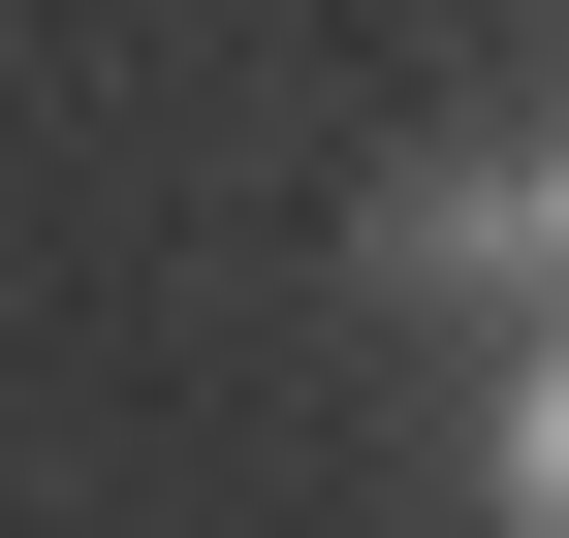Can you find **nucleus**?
I'll list each match as a JSON object with an SVG mask.
<instances>
[{
    "instance_id": "obj_2",
    "label": "nucleus",
    "mask_w": 569,
    "mask_h": 538,
    "mask_svg": "<svg viewBox=\"0 0 569 538\" xmlns=\"http://www.w3.org/2000/svg\"><path fill=\"white\" fill-rule=\"evenodd\" d=\"M475 476H507V538H569V317H538V380H507V444H475Z\"/></svg>"
},
{
    "instance_id": "obj_1",
    "label": "nucleus",
    "mask_w": 569,
    "mask_h": 538,
    "mask_svg": "<svg viewBox=\"0 0 569 538\" xmlns=\"http://www.w3.org/2000/svg\"><path fill=\"white\" fill-rule=\"evenodd\" d=\"M380 286H538L569 317V127H538V159H411L380 190Z\"/></svg>"
}]
</instances>
